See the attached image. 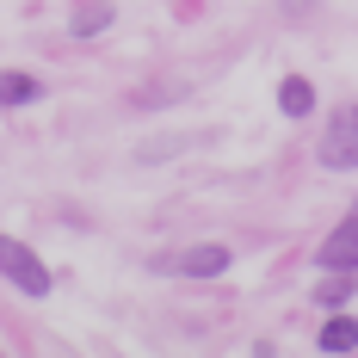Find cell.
<instances>
[{
  "label": "cell",
  "mask_w": 358,
  "mask_h": 358,
  "mask_svg": "<svg viewBox=\"0 0 358 358\" xmlns=\"http://www.w3.org/2000/svg\"><path fill=\"white\" fill-rule=\"evenodd\" d=\"M315 155H322L327 173H352V167H358V106H334V117H327Z\"/></svg>",
  "instance_id": "1"
},
{
  "label": "cell",
  "mask_w": 358,
  "mask_h": 358,
  "mask_svg": "<svg viewBox=\"0 0 358 358\" xmlns=\"http://www.w3.org/2000/svg\"><path fill=\"white\" fill-rule=\"evenodd\" d=\"M235 266V253L222 241H198V248H179V253H155V272H173V278H222Z\"/></svg>",
  "instance_id": "2"
},
{
  "label": "cell",
  "mask_w": 358,
  "mask_h": 358,
  "mask_svg": "<svg viewBox=\"0 0 358 358\" xmlns=\"http://www.w3.org/2000/svg\"><path fill=\"white\" fill-rule=\"evenodd\" d=\"M0 278L13 290H25V296H50V285H56L50 266H43L25 241H13V235H0Z\"/></svg>",
  "instance_id": "3"
},
{
  "label": "cell",
  "mask_w": 358,
  "mask_h": 358,
  "mask_svg": "<svg viewBox=\"0 0 358 358\" xmlns=\"http://www.w3.org/2000/svg\"><path fill=\"white\" fill-rule=\"evenodd\" d=\"M315 266H322V272H358V204L346 210V222H340V229L322 241Z\"/></svg>",
  "instance_id": "4"
},
{
  "label": "cell",
  "mask_w": 358,
  "mask_h": 358,
  "mask_svg": "<svg viewBox=\"0 0 358 358\" xmlns=\"http://www.w3.org/2000/svg\"><path fill=\"white\" fill-rule=\"evenodd\" d=\"M43 99V80L25 69H0V111H19V106H37Z\"/></svg>",
  "instance_id": "5"
},
{
  "label": "cell",
  "mask_w": 358,
  "mask_h": 358,
  "mask_svg": "<svg viewBox=\"0 0 358 358\" xmlns=\"http://www.w3.org/2000/svg\"><path fill=\"white\" fill-rule=\"evenodd\" d=\"M111 19H117V6H106V0H80L69 13V31L74 37H99V31H111Z\"/></svg>",
  "instance_id": "6"
},
{
  "label": "cell",
  "mask_w": 358,
  "mask_h": 358,
  "mask_svg": "<svg viewBox=\"0 0 358 358\" xmlns=\"http://www.w3.org/2000/svg\"><path fill=\"white\" fill-rule=\"evenodd\" d=\"M278 111H285V117H309V111H315L309 74H285V80H278Z\"/></svg>",
  "instance_id": "7"
},
{
  "label": "cell",
  "mask_w": 358,
  "mask_h": 358,
  "mask_svg": "<svg viewBox=\"0 0 358 358\" xmlns=\"http://www.w3.org/2000/svg\"><path fill=\"white\" fill-rule=\"evenodd\" d=\"M315 346H322V352H358V315H340V309H334L322 322V340H315Z\"/></svg>",
  "instance_id": "8"
},
{
  "label": "cell",
  "mask_w": 358,
  "mask_h": 358,
  "mask_svg": "<svg viewBox=\"0 0 358 358\" xmlns=\"http://www.w3.org/2000/svg\"><path fill=\"white\" fill-rule=\"evenodd\" d=\"M352 290H358V272H327V278H322V290H315V303L340 309V303H352Z\"/></svg>",
  "instance_id": "9"
}]
</instances>
